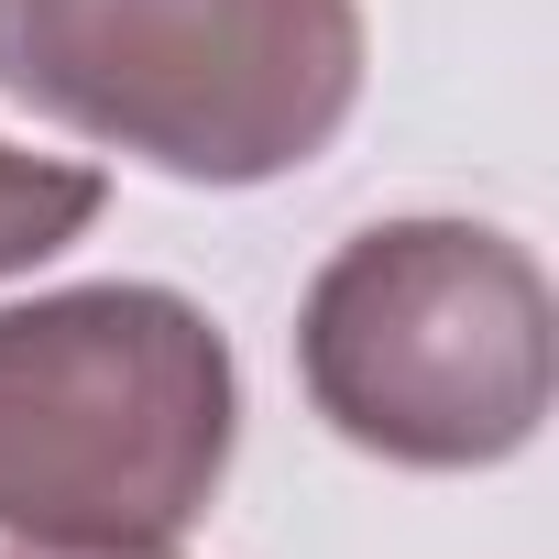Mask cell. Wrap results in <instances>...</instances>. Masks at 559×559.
Returning <instances> with one entry per match:
<instances>
[{
    "label": "cell",
    "instance_id": "obj_5",
    "mask_svg": "<svg viewBox=\"0 0 559 559\" xmlns=\"http://www.w3.org/2000/svg\"><path fill=\"white\" fill-rule=\"evenodd\" d=\"M0 559H176V548H34V537H12Z\"/></svg>",
    "mask_w": 559,
    "mask_h": 559
},
{
    "label": "cell",
    "instance_id": "obj_1",
    "mask_svg": "<svg viewBox=\"0 0 559 559\" xmlns=\"http://www.w3.org/2000/svg\"><path fill=\"white\" fill-rule=\"evenodd\" d=\"M362 67V0H0V99L176 187L319 165Z\"/></svg>",
    "mask_w": 559,
    "mask_h": 559
},
{
    "label": "cell",
    "instance_id": "obj_2",
    "mask_svg": "<svg viewBox=\"0 0 559 559\" xmlns=\"http://www.w3.org/2000/svg\"><path fill=\"white\" fill-rule=\"evenodd\" d=\"M241 450V362L176 286H56L0 308V537L176 548Z\"/></svg>",
    "mask_w": 559,
    "mask_h": 559
},
{
    "label": "cell",
    "instance_id": "obj_3",
    "mask_svg": "<svg viewBox=\"0 0 559 559\" xmlns=\"http://www.w3.org/2000/svg\"><path fill=\"white\" fill-rule=\"evenodd\" d=\"M297 384L395 472H493L548 428V274L493 219H373L297 308Z\"/></svg>",
    "mask_w": 559,
    "mask_h": 559
},
{
    "label": "cell",
    "instance_id": "obj_4",
    "mask_svg": "<svg viewBox=\"0 0 559 559\" xmlns=\"http://www.w3.org/2000/svg\"><path fill=\"white\" fill-rule=\"evenodd\" d=\"M110 209V176L78 165V154H23V143H0V274H34L56 263L88 219Z\"/></svg>",
    "mask_w": 559,
    "mask_h": 559
}]
</instances>
